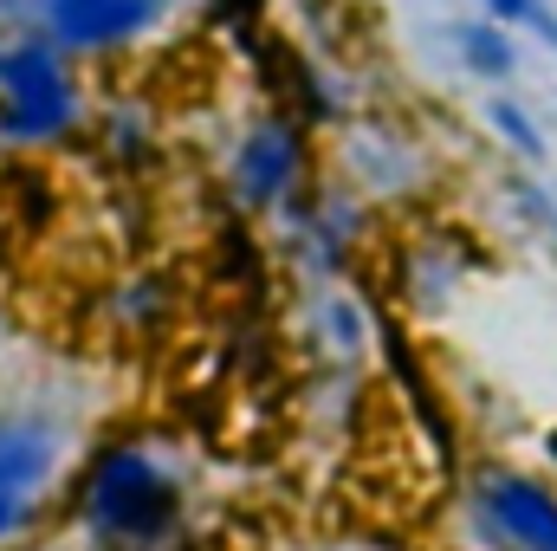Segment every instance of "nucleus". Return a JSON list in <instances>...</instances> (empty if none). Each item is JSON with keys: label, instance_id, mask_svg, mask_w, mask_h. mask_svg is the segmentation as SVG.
Instances as JSON below:
<instances>
[{"label": "nucleus", "instance_id": "8", "mask_svg": "<svg viewBox=\"0 0 557 551\" xmlns=\"http://www.w3.org/2000/svg\"><path fill=\"white\" fill-rule=\"evenodd\" d=\"M78 441L46 409H0V546L33 539L72 480Z\"/></svg>", "mask_w": 557, "mask_h": 551}, {"label": "nucleus", "instance_id": "7", "mask_svg": "<svg viewBox=\"0 0 557 551\" xmlns=\"http://www.w3.org/2000/svg\"><path fill=\"white\" fill-rule=\"evenodd\" d=\"M454 519L467 551H557V480L512 461H473L460 467Z\"/></svg>", "mask_w": 557, "mask_h": 551}, {"label": "nucleus", "instance_id": "6", "mask_svg": "<svg viewBox=\"0 0 557 551\" xmlns=\"http://www.w3.org/2000/svg\"><path fill=\"white\" fill-rule=\"evenodd\" d=\"M273 260L292 273V285H324V279H357V260L376 241V208L357 201L344 182L318 175L298 201H285L273 221Z\"/></svg>", "mask_w": 557, "mask_h": 551}, {"label": "nucleus", "instance_id": "3", "mask_svg": "<svg viewBox=\"0 0 557 551\" xmlns=\"http://www.w3.org/2000/svg\"><path fill=\"white\" fill-rule=\"evenodd\" d=\"M195 0H0V39H46L78 65H124L156 52Z\"/></svg>", "mask_w": 557, "mask_h": 551}, {"label": "nucleus", "instance_id": "18", "mask_svg": "<svg viewBox=\"0 0 557 551\" xmlns=\"http://www.w3.org/2000/svg\"><path fill=\"white\" fill-rule=\"evenodd\" d=\"M298 551H363V546H298Z\"/></svg>", "mask_w": 557, "mask_h": 551}, {"label": "nucleus", "instance_id": "2", "mask_svg": "<svg viewBox=\"0 0 557 551\" xmlns=\"http://www.w3.org/2000/svg\"><path fill=\"white\" fill-rule=\"evenodd\" d=\"M98 85L46 39H0V156L46 162L91 137Z\"/></svg>", "mask_w": 557, "mask_h": 551}, {"label": "nucleus", "instance_id": "17", "mask_svg": "<svg viewBox=\"0 0 557 551\" xmlns=\"http://www.w3.org/2000/svg\"><path fill=\"white\" fill-rule=\"evenodd\" d=\"M175 551H227V546H214V539H201V532H195L188 546H175Z\"/></svg>", "mask_w": 557, "mask_h": 551}, {"label": "nucleus", "instance_id": "4", "mask_svg": "<svg viewBox=\"0 0 557 551\" xmlns=\"http://www.w3.org/2000/svg\"><path fill=\"white\" fill-rule=\"evenodd\" d=\"M324 175V149L318 131L285 111V105H253L221 149V201L240 215V221H273L285 201H298L311 182Z\"/></svg>", "mask_w": 557, "mask_h": 551}, {"label": "nucleus", "instance_id": "11", "mask_svg": "<svg viewBox=\"0 0 557 551\" xmlns=\"http://www.w3.org/2000/svg\"><path fill=\"white\" fill-rule=\"evenodd\" d=\"M104 331L111 338H124V344H156V338H169L175 331V318H182V279L169 273V267H124V273L104 279Z\"/></svg>", "mask_w": 557, "mask_h": 551}, {"label": "nucleus", "instance_id": "5", "mask_svg": "<svg viewBox=\"0 0 557 551\" xmlns=\"http://www.w3.org/2000/svg\"><path fill=\"white\" fill-rule=\"evenodd\" d=\"M324 175L344 182L357 201H370L376 215L389 208H416L428 201V188L441 182V162H434V143L421 137L409 118L396 111H350L331 143H324Z\"/></svg>", "mask_w": 557, "mask_h": 551}, {"label": "nucleus", "instance_id": "12", "mask_svg": "<svg viewBox=\"0 0 557 551\" xmlns=\"http://www.w3.org/2000/svg\"><path fill=\"white\" fill-rule=\"evenodd\" d=\"M91 149L117 169V175H149L156 156H162V124H156V105L143 91H117V98H98L91 111Z\"/></svg>", "mask_w": 557, "mask_h": 551}, {"label": "nucleus", "instance_id": "1", "mask_svg": "<svg viewBox=\"0 0 557 551\" xmlns=\"http://www.w3.org/2000/svg\"><path fill=\"white\" fill-rule=\"evenodd\" d=\"M65 539L85 551H175L195 539L188 454L156 428H117L78 448L65 500Z\"/></svg>", "mask_w": 557, "mask_h": 551}, {"label": "nucleus", "instance_id": "15", "mask_svg": "<svg viewBox=\"0 0 557 551\" xmlns=\"http://www.w3.org/2000/svg\"><path fill=\"white\" fill-rule=\"evenodd\" d=\"M480 13L499 20V26H512V33H539L557 52V7L552 0H480Z\"/></svg>", "mask_w": 557, "mask_h": 551}, {"label": "nucleus", "instance_id": "16", "mask_svg": "<svg viewBox=\"0 0 557 551\" xmlns=\"http://www.w3.org/2000/svg\"><path fill=\"white\" fill-rule=\"evenodd\" d=\"M0 551H85V546H72V539H39V532H33V539H20V546H0Z\"/></svg>", "mask_w": 557, "mask_h": 551}, {"label": "nucleus", "instance_id": "9", "mask_svg": "<svg viewBox=\"0 0 557 551\" xmlns=\"http://www.w3.org/2000/svg\"><path fill=\"white\" fill-rule=\"evenodd\" d=\"M383 331H389V318L376 311V298H370L357 279L298 285L292 338H298V351L311 357V370H376Z\"/></svg>", "mask_w": 557, "mask_h": 551}, {"label": "nucleus", "instance_id": "14", "mask_svg": "<svg viewBox=\"0 0 557 551\" xmlns=\"http://www.w3.org/2000/svg\"><path fill=\"white\" fill-rule=\"evenodd\" d=\"M486 131L499 137V149L512 156V162H525V169H545V156H552V143H545V124L519 105V98H506V91H493L486 98Z\"/></svg>", "mask_w": 557, "mask_h": 551}, {"label": "nucleus", "instance_id": "13", "mask_svg": "<svg viewBox=\"0 0 557 551\" xmlns=\"http://www.w3.org/2000/svg\"><path fill=\"white\" fill-rule=\"evenodd\" d=\"M447 46H454V59H460V72L467 78H480V85H512L519 78V33L512 26H499V20H454L447 26Z\"/></svg>", "mask_w": 557, "mask_h": 551}, {"label": "nucleus", "instance_id": "10", "mask_svg": "<svg viewBox=\"0 0 557 551\" xmlns=\"http://www.w3.org/2000/svg\"><path fill=\"white\" fill-rule=\"evenodd\" d=\"M473 273H480V247H473L467 234L441 228V221L403 234L396 254H389V292H396V305H403L409 318H441V311H454L460 292L473 285Z\"/></svg>", "mask_w": 557, "mask_h": 551}]
</instances>
